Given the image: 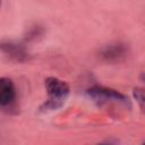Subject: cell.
Masks as SVG:
<instances>
[{
	"label": "cell",
	"mask_w": 145,
	"mask_h": 145,
	"mask_svg": "<svg viewBox=\"0 0 145 145\" xmlns=\"http://www.w3.org/2000/svg\"><path fill=\"white\" fill-rule=\"evenodd\" d=\"M17 89L16 86L9 77L0 78V106L6 110H12L16 105Z\"/></svg>",
	"instance_id": "cell-4"
},
{
	"label": "cell",
	"mask_w": 145,
	"mask_h": 145,
	"mask_svg": "<svg viewBox=\"0 0 145 145\" xmlns=\"http://www.w3.org/2000/svg\"><path fill=\"white\" fill-rule=\"evenodd\" d=\"M96 145H114V144H108V143H100V144H96Z\"/></svg>",
	"instance_id": "cell-9"
},
{
	"label": "cell",
	"mask_w": 145,
	"mask_h": 145,
	"mask_svg": "<svg viewBox=\"0 0 145 145\" xmlns=\"http://www.w3.org/2000/svg\"><path fill=\"white\" fill-rule=\"evenodd\" d=\"M86 95L91 101H93L97 106H106V105H119L125 106L127 109L131 108V103L129 97L111 87L94 85L86 89Z\"/></svg>",
	"instance_id": "cell-2"
},
{
	"label": "cell",
	"mask_w": 145,
	"mask_h": 145,
	"mask_svg": "<svg viewBox=\"0 0 145 145\" xmlns=\"http://www.w3.org/2000/svg\"><path fill=\"white\" fill-rule=\"evenodd\" d=\"M140 79H142V80L145 83V72H143V74L140 75Z\"/></svg>",
	"instance_id": "cell-8"
},
{
	"label": "cell",
	"mask_w": 145,
	"mask_h": 145,
	"mask_svg": "<svg viewBox=\"0 0 145 145\" xmlns=\"http://www.w3.org/2000/svg\"><path fill=\"white\" fill-rule=\"evenodd\" d=\"M43 34H44L43 26H41L39 24H34L27 28L26 34H25V40L26 41H35L39 37H41Z\"/></svg>",
	"instance_id": "cell-6"
},
{
	"label": "cell",
	"mask_w": 145,
	"mask_h": 145,
	"mask_svg": "<svg viewBox=\"0 0 145 145\" xmlns=\"http://www.w3.org/2000/svg\"><path fill=\"white\" fill-rule=\"evenodd\" d=\"M140 145H145V142H144V143H142V144H140Z\"/></svg>",
	"instance_id": "cell-10"
},
{
	"label": "cell",
	"mask_w": 145,
	"mask_h": 145,
	"mask_svg": "<svg viewBox=\"0 0 145 145\" xmlns=\"http://www.w3.org/2000/svg\"><path fill=\"white\" fill-rule=\"evenodd\" d=\"M128 53H129L128 45L121 41H116L102 46L99 51V57L104 62L117 63L125 60Z\"/></svg>",
	"instance_id": "cell-3"
},
{
	"label": "cell",
	"mask_w": 145,
	"mask_h": 145,
	"mask_svg": "<svg viewBox=\"0 0 145 145\" xmlns=\"http://www.w3.org/2000/svg\"><path fill=\"white\" fill-rule=\"evenodd\" d=\"M44 87L46 92V100L40 105V112H51L59 110L67 101L70 87L69 85L54 76H49L44 80Z\"/></svg>",
	"instance_id": "cell-1"
},
{
	"label": "cell",
	"mask_w": 145,
	"mask_h": 145,
	"mask_svg": "<svg viewBox=\"0 0 145 145\" xmlns=\"http://www.w3.org/2000/svg\"><path fill=\"white\" fill-rule=\"evenodd\" d=\"M0 46L2 53L15 62L23 63L27 62L31 59V54L28 53L26 48L20 43L14 41H2Z\"/></svg>",
	"instance_id": "cell-5"
},
{
	"label": "cell",
	"mask_w": 145,
	"mask_h": 145,
	"mask_svg": "<svg viewBox=\"0 0 145 145\" xmlns=\"http://www.w3.org/2000/svg\"><path fill=\"white\" fill-rule=\"evenodd\" d=\"M134 99L136 100L140 111L145 114V88L144 87H135L133 89Z\"/></svg>",
	"instance_id": "cell-7"
}]
</instances>
